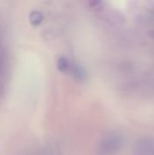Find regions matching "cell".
Listing matches in <instances>:
<instances>
[{
	"instance_id": "2",
	"label": "cell",
	"mask_w": 154,
	"mask_h": 155,
	"mask_svg": "<svg viewBox=\"0 0 154 155\" xmlns=\"http://www.w3.org/2000/svg\"><path fill=\"white\" fill-rule=\"evenodd\" d=\"M134 155H154L153 140H142L136 143L133 150Z\"/></svg>"
},
{
	"instance_id": "3",
	"label": "cell",
	"mask_w": 154,
	"mask_h": 155,
	"mask_svg": "<svg viewBox=\"0 0 154 155\" xmlns=\"http://www.w3.org/2000/svg\"><path fill=\"white\" fill-rule=\"evenodd\" d=\"M44 20V15L39 11H32L29 15V22L32 25L36 26L42 24Z\"/></svg>"
},
{
	"instance_id": "6",
	"label": "cell",
	"mask_w": 154,
	"mask_h": 155,
	"mask_svg": "<svg viewBox=\"0 0 154 155\" xmlns=\"http://www.w3.org/2000/svg\"><path fill=\"white\" fill-rule=\"evenodd\" d=\"M102 1H103V0H88L89 5H90L91 7H95V6H97Z\"/></svg>"
},
{
	"instance_id": "4",
	"label": "cell",
	"mask_w": 154,
	"mask_h": 155,
	"mask_svg": "<svg viewBox=\"0 0 154 155\" xmlns=\"http://www.w3.org/2000/svg\"><path fill=\"white\" fill-rule=\"evenodd\" d=\"M57 69L62 72V73H66L69 71V68H70V64H69V62L67 60L66 57L64 56H60L58 59H57Z\"/></svg>"
},
{
	"instance_id": "1",
	"label": "cell",
	"mask_w": 154,
	"mask_h": 155,
	"mask_svg": "<svg viewBox=\"0 0 154 155\" xmlns=\"http://www.w3.org/2000/svg\"><path fill=\"white\" fill-rule=\"evenodd\" d=\"M123 137L118 134H111L107 135L100 143L98 153L99 155L115 154L123 146Z\"/></svg>"
},
{
	"instance_id": "5",
	"label": "cell",
	"mask_w": 154,
	"mask_h": 155,
	"mask_svg": "<svg viewBox=\"0 0 154 155\" xmlns=\"http://www.w3.org/2000/svg\"><path fill=\"white\" fill-rule=\"evenodd\" d=\"M73 74L79 80H84L86 78V73H85L84 69L82 66H80L79 64L73 65Z\"/></svg>"
}]
</instances>
